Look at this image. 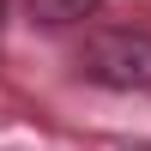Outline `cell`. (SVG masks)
I'll use <instances>...</instances> for the list:
<instances>
[{
  "label": "cell",
  "mask_w": 151,
  "mask_h": 151,
  "mask_svg": "<svg viewBox=\"0 0 151 151\" xmlns=\"http://www.w3.org/2000/svg\"><path fill=\"white\" fill-rule=\"evenodd\" d=\"M97 6H103V0H24V12H30V24H42V30H67V24L91 18Z\"/></svg>",
  "instance_id": "cell-2"
},
{
  "label": "cell",
  "mask_w": 151,
  "mask_h": 151,
  "mask_svg": "<svg viewBox=\"0 0 151 151\" xmlns=\"http://www.w3.org/2000/svg\"><path fill=\"white\" fill-rule=\"evenodd\" d=\"M79 73L103 91H151V30L109 24L79 42Z\"/></svg>",
  "instance_id": "cell-1"
}]
</instances>
